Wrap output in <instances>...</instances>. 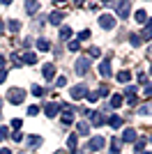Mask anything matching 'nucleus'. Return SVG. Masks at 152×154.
Listing matches in <instances>:
<instances>
[{
  "instance_id": "72a5a7b5",
  "label": "nucleus",
  "mask_w": 152,
  "mask_h": 154,
  "mask_svg": "<svg viewBox=\"0 0 152 154\" xmlns=\"http://www.w3.org/2000/svg\"><path fill=\"white\" fill-rule=\"evenodd\" d=\"M0 83H5V71H0Z\"/></svg>"
},
{
  "instance_id": "393cba45",
  "label": "nucleus",
  "mask_w": 152,
  "mask_h": 154,
  "mask_svg": "<svg viewBox=\"0 0 152 154\" xmlns=\"http://www.w3.org/2000/svg\"><path fill=\"white\" fill-rule=\"evenodd\" d=\"M88 37H90V30H81L78 32V39H83V42H85Z\"/></svg>"
},
{
  "instance_id": "5701e85b",
  "label": "nucleus",
  "mask_w": 152,
  "mask_h": 154,
  "mask_svg": "<svg viewBox=\"0 0 152 154\" xmlns=\"http://www.w3.org/2000/svg\"><path fill=\"white\" fill-rule=\"evenodd\" d=\"M25 9H28V12H37L39 5H37V2H28V5H25Z\"/></svg>"
},
{
  "instance_id": "aec40b11",
  "label": "nucleus",
  "mask_w": 152,
  "mask_h": 154,
  "mask_svg": "<svg viewBox=\"0 0 152 154\" xmlns=\"http://www.w3.org/2000/svg\"><path fill=\"white\" fill-rule=\"evenodd\" d=\"M28 145L37 147V145H42V138H39V136H28Z\"/></svg>"
},
{
  "instance_id": "6e6552de",
  "label": "nucleus",
  "mask_w": 152,
  "mask_h": 154,
  "mask_svg": "<svg viewBox=\"0 0 152 154\" xmlns=\"http://www.w3.org/2000/svg\"><path fill=\"white\" fill-rule=\"evenodd\" d=\"M99 74H101L104 78L111 76V60H104V62L99 64Z\"/></svg>"
},
{
  "instance_id": "f704fd0d",
  "label": "nucleus",
  "mask_w": 152,
  "mask_h": 154,
  "mask_svg": "<svg viewBox=\"0 0 152 154\" xmlns=\"http://www.w3.org/2000/svg\"><path fill=\"white\" fill-rule=\"evenodd\" d=\"M2 67H5V58H2V55H0V69H2Z\"/></svg>"
},
{
  "instance_id": "e433bc0d",
  "label": "nucleus",
  "mask_w": 152,
  "mask_h": 154,
  "mask_svg": "<svg viewBox=\"0 0 152 154\" xmlns=\"http://www.w3.org/2000/svg\"><path fill=\"white\" fill-rule=\"evenodd\" d=\"M150 74H152V67H150Z\"/></svg>"
},
{
  "instance_id": "2eb2a0df",
  "label": "nucleus",
  "mask_w": 152,
  "mask_h": 154,
  "mask_svg": "<svg viewBox=\"0 0 152 154\" xmlns=\"http://www.w3.org/2000/svg\"><path fill=\"white\" fill-rule=\"evenodd\" d=\"M134 19L138 21V23H145V21H147V14H145V9H138V12L134 14Z\"/></svg>"
},
{
  "instance_id": "423d86ee",
  "label": "nucleus",
  "mask_w": 152,
  "mask_h": 154,
  "mask_svg": "<svg viewBox=\"0 0 152 154\" xmlns=\"http://www.w3.org/2000/svg\"><path fill=\"white\" fill-rule=\"evenodd\" d=\"M90 117H92V124H95V127H101V124L106 122L104 113H99V110H92V113H90Z\"/></svg>"
},
{
  "instance_id": "473e14b6",
  "label": "nucleus",
  "mask_w": 152,
  "mask_h": 154,
  "mask_svg": "<svg viewBox=\"0 0 152 154\" xmlns=\"http://www.w3.org/2000/svg\"><path fill=\"white\" fill-rule=\"evenodd\" d=\"M0 154H12V149H7V147H2V149H0Z\"/></svg>"
},
{
  "instance_id": "cd10ccee",
  "label": "nucleus",
  "mask_w": 152,
  "mask_h": 154,
  "mask_svg": "<svg viewBox=\"0 0 152 154\" xmlns=\"http://www.w3.org/2000/svg\"><path fill=\"white\" fill-rule=\"evenodd\" d=\"M37 113H39L37 106H30V108H28V115H37Z\"/></svg>"
},
{
  "instance_id": "0eeeda50",
  "label": "nucleus",
  "mask_w": 152,
  "mask_h": 154,
  "mask_svg": "<svg viewBox=\"0 0 152 154\" xmlns=\"http://www.w3.org/2000/svg\"><path fill=\"white\" fill-rule=\"evenodd\" d=\"M42 74H44L46 81H53V76H55V64H44V69H42Z\"/></svg>"
},
{
  "instance_id": "ddd939ff",
  "label": "nucleus",
  "mask_w": 152,
  "mask_h": 154,
  "mask_svg": "<svg viewBox=\"0 0 152 154\" xmlns=\"http://www.w3.org/2000/svg\"><path fill=\"white\" fill-rule=\"evenodd\" d=\"M62 19H65V14H62V12H53V14H51V19H49V21L53 23V26H58V23H60Z\"/></svg>"
},
{
  "instance_id": "9d476101",
  "label": "nucleus",
  "mask_w": 152,
  "mask_h": 154,
  "mask_svg": "<svg viewBox=\"0 0 152 154\" xmlns=\"http://www.w3.org/2000/svg\"><path fill=\"white\" fill-rule=\"evenodd\" d=\"M131 140H136V131H134V129H127L125 134H122L120 143H131Z\"/></svg>"
},
{
  "instance_id": "f257e3e1",
  "label": "nucleus",
  "mask_w": 152,
  "mask_h": 154,
  "mask_svg": "<svg viewBox=\"0 0 152 154\" xmlns=\"http://www.w3.org/2000/svg\"><path fill=\"white\" fill-rule=\"evenodd\" d=\"M99 26L104 28V30H113L115 16H111V14H101V16H99Z\"/></svg>"
},
{
  "instance_id": "7ed1b4c3",
  "label": "nucleus",
  "mask_w": 152,
  "mask_h": 154,
  "mask_svg": "<svg viewBox=\"0 0 152 154\" xmlns=\"http://www.w3.org/2000/svg\"><path fill=\"white\" fill-rule=\"evenodd\" d=\"M7 99H9V103H21V101L25 99V92H23V90H9Z\"/></svg>"
},
{
  "instance_id": "4c0bfd02",
  "label": "nucleus",
  "mask_w": 152,
  "mask_h": 154,
  "mask_svg": "<svg viewBox=\"0 0 152 154\" xmlns=\"http://www.w3.org/2000/svg\"><path fill=\"white\" fill-rule=\"evenodd\" d=\"M150 28H152V21H150Z\"/></svg>"
},
{
  "instance_id": "58836bf2",
  "label": "nucleus",
  "mask_w": 152,
  "mask_h": 154,
  "mask_svg": "<svg viewBox=\"0 0 152 154\" xmlns=\"http://www.w3.org/2000/svg\"><path fill=\"white\" fill-rule=\"evenodd\" d=\"M145 154H152V152H145Z\"/></svg>"
},
{
  "instance_id": "b1692460",
  "label": "nucleus",
  "mask_w": 152,
  "mask_h": 154,
  "mask_svg": "<svg viewBox=\"0 0 152 154\" xmlns=\"http://www.w3.org/2000/svg\"><path fill=\"white\" fill-rule=\"evenodd\" d=\"M32 94H35V97H42V94H44V90H42L39 85H32Z\"/></svg>"
},
{
  "instance_id": "39448f33",
  "label": "nucleus",
  "mask_w": 152,
  "mask_h": 154,
  "mask_svg": "<svg viewBox=\"0 0 152 154\" xmlns=\"http://www.w3.org/2000/svg\"><path fill=\"white\" fill-rule=\"evenodd\" d=\"M88 69H90V62H88L85 58H81L78 62H76V74H78V76H85V74H88Z\"/></svg>"
},
{
  "instance_id": "f3484780",
  "label": "nucleus",
  "mask_w": 152,
  "mask_h": 154,
  "mask_svg": "<svg viewBox=\"0 0 152 154\" xmlns=\"http://www.w3.org/2000/svg\"><path fill=\"white\" fill-rule=\"evenodd\" d=\"M129 78H131V74H129V71H120V74H118V81H120V83H129Z\"/></svg>"
},
{
  "instance_id": "1a4fd4ad",
  "label": "nucleus",
  "mask_w": 152,
  "mask_h": 154,
  "mask_svg": "<svg viewBox=\"0 0 152 154\" xmlns=\"http://www.w3.org/2000/svg\"><path fill=\"white\" fill-rule=\"evenodd\" d=\"M115 12H118V16L127 19V14H129V2H122V5H115Z\"/></svg>"
},
{
  "instance_id": "a211bd4d",
  "label": "nucleus",
  "mask_w": 152,
  "mask_h": 154,
  "mask_svg": "<svg viewBox=\"0 0 152 154\" xmlns=\"http://www.w3.org/2000/svg\"><path fill=\"white\" fill-rule=\"evenodd\" d=\"M60 37H62V39H65V42H67V39H69V37H71V28H67V26H62V28H60Z\"/></svg>"
},
{
  "instance_id": "20e7f679",
  "label": "nucleus",
  "mask_w": 152,
  "mask_h": 154,
  "mask_svg": "<svg viewBox=\"0 0 152 154\" xmlns=\"http://www.w3.org/2000/svg\"><path fill=\"white\" fill-rule=\"evenodd\" d=\"M71 99H83V97H88V88L85 85H76V88H71Z\"/></svg>"
},
{
  "instance_id": "f03ea898",
  "label": "nucleus",
  "mask_w": 152,
  "mask_h": 154,
  "mask_svg": "<svg viewBox=\"0 0 152 154\" xmlns=\"http://www.w3.org/2000/svg\"><path fill=\"white\" fill-rule=\"evenodd\" d=\"M104 145H106L104 136H95V138H92V140L88 143V149H90V152H97V149H101Z\"/></svg>"
},
{
  "instance_id": "bb28decb",
  "label": "nucleus",
  "mask_w": 152,
  "mask_h": 154,
  "mask_svg": "<svg viewBox=\"0 0 152 154\" xmlns=\"http://www.w3.org/2000/svg\"><path fill=\"white\" fill-rule=\"evenodd\" d=\"M67 143H69V149H74L76 147V136H69V140H67Z\"/></svg>"
},
{
  "instance_id": "a878e982",
  "label": "nucleus",
  "mask_w": 152,
  "mask_h": 154,
  "mask_svg": "<svg viewBox=\"0 0 152 154\" xmlns=\"http://www.w3.org/2000/svg\"><path fill=\"white\" fill-rule=\"evenodd\" d=\"M55 85H58V88H62V85H67V78H65V76H60V78L55 81Z\"/></svg>"
},
{
  "instance_id": "f8f14e48",
  "label": "nucleus",
  "mask_w": 152,
  "mask_h": 154,
  "mask_svg": "<svg viewBox=\"0 0 152 154\" xmlns=\"http://www.w3.org/2000/svg\"><path fill=\"white\" fill-rule=\"evenodd\" d=\"M138 37H141V42H150V39H152V28H150V26L143 28V32H141Z\"/></svg>"
},
{
  "instance_id": "412c9836",
  "label": "nucleus",
  "mask_w": 152,
  "mask_h": 154,
  "mask_svg": "<svg viewBox=\"0 0 152 154\" xmlns=\"http://www.w3.org/2000/svg\"><path fill=\"white\" fill-rule=\"evenodd\" d=\"M111 106H113V108L122 106V94H113V99H111Z\"/></svg>"
},
{
  "instance_id": "c85d7f7f",
  "label": "nucleus",
  "mask_w": 152,
  "mask_h": 154,
  "mask_svg": "<svg viewBox=\"0 0 152 154\" xmlns=\"http://www.w3.org/2000/svg\"><path fill=\"white\" fill-rule=\"evenodd\" d=\"M69 51H78V42H69V46H67Z\"/></svg>"
},
{
  "instance_id": "2f4dec72",
  "label": "nucleus",
  "mask_w": 152,
  "mask_h": 154,
  "mask_svg": "<svg viewBox=\"0 0 152 154\" xmlns=\"http://www.w3.org/2000/svg\"><path fill=\"white\" fill-rule=\"evenodd\" d=\"M2 138H7V129L5 127H0V140H2Z\"/></svg>"
},
{
  "instance_id": "4be33fe9",
  "label": "nucleus",
  "mask_w": 152,
  "mask_h": 154,
  "mask_svg": "<svg viewBox=\"0 0 152 154\" xmlns=\"http://www.w3.org/2000/svg\"><path fill=\"white\" fill-rule=\"evenodd\" d=\"M7 28H9L12 32H16V30L21 28V23H19V21H9V23H7Z\"/></svg>"
},
{
  "instance_id": "c9c22d12",
  "label": "nucleus",
  "mask_w": 152,
  "mask_h": 154,
  "mask_svg": "<svg viewBox=\"0 0 152 154\" xmlns=\"http://www.w3.org/2000/svg\"><path fill=\"white\" fill-rule=\"evenodd\" d=\"M0 35H2V21H0Z\"/></svg>"
},
{
  "instance_id": "4468645a",
  "label": "nucleus",
  "mask_w": 152,
  "mask_h": 154,
  "mask_svg": "<svg viewBox=\"0 0 152 154\" xmlns=\"http://www.w3.org/2000/svg\"><path fill=\"white\" fill-rule=\"evenodd\" d=\"M76 129H78V134H83V136L90 134V124L88 122H78V124H76Z\"/></svg>"
},
{
  "instance_id": "dca6fc26",
  "label": "nucleus",
  "mask_w": 152,
  "mask_h": 154,
  "mask_svg": "<svg viewBox=\"0 0 152 154\" xmlns=\"http://www.w3.org/2000/svg\"><path fill=\"white\" fill-rule=\"evenodd\" d=\"M37 48H39V51H51V42H49V39H39Z\"/></svg>"
},
{
  "instance_id": "6ab92c4d",
  "label": "nucleus",
  "mask_w": 152,
  "mask_h": 154,
  "mask_svg": "<svg viewBox=\"0 0 152 154\" xmlns=\"http://www.w3.org/2000/svg\"><path fill=\"white\" fill-rule=\"evenodd\" d=\"M108 124H111V127H113V129H118V127H120V124H122V117H120V115H113V117H111V120H108Z\"/></svg>"
},
{
  "instance_id": "c756f323",
  "label": "nucleus",
  "mask_w": 152,
  "mask_h": 154,
  "mask_svg": "<svg viewBox=\"0 0 152 154\" xmlns=\"http://www.w3.org/2000/svg\"><path fill=\"white\" fill-rule=\"evenodd\" d=\"M145 97H152V85H145V92H143Z\"/></svg>"
},
{
  "instance_id": "9b49d317",
  "label": "nucleus",
  "mask_w": 152,
  "mask_h": 154,
  "mask_svg": "<svg viewBox=\"0 0 152 154\" xmlns=\"http://www.w3.org/2000/svg\"><path fill=\"white\" fill-rule=\"evenodd\" d=\"M44 113H46L49 117H55V115H58V106H55V103H46Z\"/></svg>"
},
{
  "instance_id": "7c9ffc66",
  "label": "nucleus",
  "mask_w": 152,
  "mask_h": 154,
  "mask_svg": "<svg viewBox=\"0 0 152 154\" xmlns=\"http://www.w3.org/2000/svg\"><path fill=\"white\" fill-rule=\"evenodd\" d=\"M90 55H92V58H99V48H90Z\"/></svg>"
}]
</instances>
